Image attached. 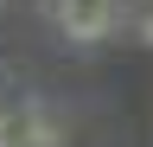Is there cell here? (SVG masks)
<instances>
[{"instance_id":"cell-1","label":"cell","mask_w":153,"mask_h":147,"mask_svg":"<svg viewBox=\"0 0 153 147\" xmlns=\"http://www.w3.org/2000/svg\"><path fill=\"white\" fill-rule=\"evenodd\" d=\"M45 19L70 45H102L121 32V0H45Z\"/></svg>"},{"instance_id":"cell-2","label":"cell","mask_w":153,"mask_h":147,"mask_svg":"<svg viewBox=\"0 0 153 147\" xmlns=\"http://www.w3.org/2000/svg\"><path fill=\"white\" fill-rule=\"evenodd\" d=\"M19 147H64V128L45 102H19Z\"/></svg>"}]
</instances>
